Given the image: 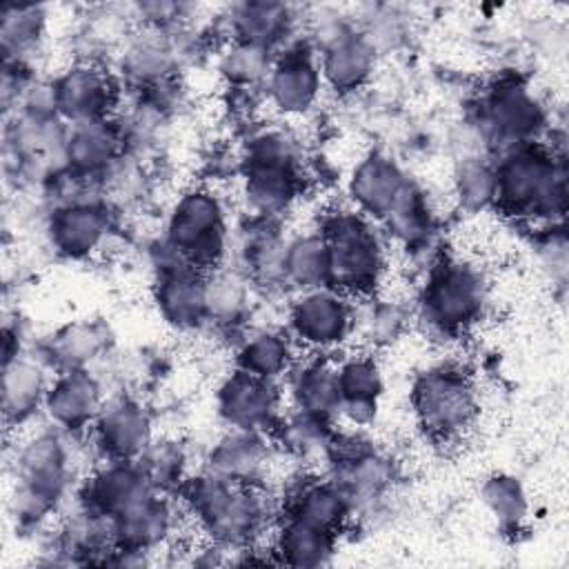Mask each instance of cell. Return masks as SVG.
<instances>
[{"label": "cell", "instance_id": "cell-1", "mask_svg": "<svg viewBox=\"0 0 569 569\" xmlns=\"http://www.w3.org/2000/svg\"><path fill=\"white\" fill-rule=\"evenodd\" d=\"M182 500L220 549H247L269 525L271 505L258 485H236L211 471L184 480Z\"/></svg>", "mask_w": 569, "mask_h": 569}, {"label": "cell", "instance_id": "cell-2", "mask_svg": "<svg viewBox=\"0 0 569 569\" xmlns=\"http://www.w3.org/2000/svg\"><path fill=\"white\" fill-rule=\"evenodd\" d=\"M327 244V287L345 296L376 289L385 271V244L358 211H331L320 231Z\"/></svg>", "mask_w": 569, "mask_h": 569}, {"label": "cell", "instance_id": "cell-3", "mask_svg": "<svg viewBox=\"0 0 569 569\" xmlns=\"http://www.w3.org/2000/svg\"><path fill=\"white\" fill-rule=\"evenodd\" d=\"M496 202L513 216L549 218L565 209V171L542 149L522 144L511 149L493 169Z\"/></svg>", "mask_w": 569, "mask_h": 569}, {"label": "cell", "instance_id": "cell-4", "mask_svg": "<svg viewBox=\"0 0 569 569\" xmlns=\"http://www.w3.org/2000/svg\"><path fill=\"white\" fill-rule=\"evenodd\" d=\"M69 485V456L53 433H40L16 453L13 516L20 522L42 520Z\"/></svg>", "mask_w": 569, "mask_h": 569}, {"label": "cell", "instance_id": "cell-5", "mask_svg": "<svg viewBox=\"0 0 569 569\" xmlns=\"http://www.w3.org/2000/svg\"><path fill=\"white\" fill-rule=\"evenodd\" d=\"M167 244L180 264L198 271L218 267L227 244L220 200L207 189L187 191L169 216Z\"/></svg>", "mask_w": 569, "mask_h": 569}, {"label": "cell", "instance_id": "cell-6", "mask_svg": "<svg viewBox=\"0 0 569 569\" xmlns=\"http://www.w3.org/2000/svg\"><path fill=\"white\" fill-rule=\"evenodd\" d=\"M411 405L420 427L436 438H451L471 427L478 413V396L471 378L453 365L425 371L411 391Z\"/></svg>", "mask_w": 569, "mask_h": 569}, {"label": "cell", "instance_id": "cell-7", "mask_svg": "<svg viewBox=\"0 0 569 569\" xmlns=\"http://www.w3.org/2000/svg\"><path fill=\"white\" fill-rule=\"evenodd\" d=\"M485 287L467 264L442 262L431 269L425 287V318L433 329L456 333L476 322L482 313Z\"/></svg>", "mask_w": 569, "mask_h": 569}, {"label": "cell", "instance_id": "cell-8", "mask_svg": "<svg viewBox=\"0 0 569 569\" xmlns=\"http://www.w3.org/2000/svg\"><path fill=\"white\" fill-rule=\"evenodd\" d=\"M356 309L345 293L322 284L305 289L289 307V327L296 340L322 353L340 347L353 333Z\"/></svg>", "mask_w": 569, "mask_h": 569}, {"label": "cell", "instance_id": "cell-9", "mask_svg": "<svg viewBox=\"0 0 569 569\" xmlns=\"http://www.w3.org/2000/svg\"><path fill=\"white\" fill-rule=\"evenodd\" d=\"M482 122L496 140L516 149L531 144L545 122V113L522 82L502 80L485 100Z\"/></svg>", "mask_w": 569, "mask_h": 569}, {"label": "cell", "instance_id": "cell-10", "mask_svg": "<svg viewBox=\"0 0 569 569\" xmlns=\"http://www.w3.org/2000/svg\"><path fill=\"white\" fill-rule=\"evenodd\" d=\"M218 413L231 429L262 431L278 418L280 393L273 380L233 371L218 389Z\"/></svg>", "mask_w": 569, "mask_h": 569}, {"label": "cell", "instance_id": "cell-11", "mask_svg": "<svg viewBox=\"0 0 569 569\" xmlns=\"http://www.w3.org/2000/svg\"><path fill=\"white\" fill-rule=\"evenodd\" d=\"M320 84V67L311 51L302 44H293L273 60L267 73V98L278 111L298 116L313 107Z\"/></svg>", "mask_w": 569, "mask_h": 569}, {"label": "cell", "instance_id": "cell-12", "mask_svg": "<svg viewBox=\"0 0 569 569\" xmlns=\"http://www.w3.org/2000/svg\"><path fill=\"white\" fill-rule=\"evenodd\" d=\"M53 93L58 116L71 124L107 120L116 100V87L111 78L91 64H78L64 71L53 82Z\"/></svg>", "mask_w": 569, "mask_h": 569}, {"label": "cell", "instance_id": "cell-13", "mask_svg": "<svg viewBox=\"0 0 569 569\" xmlns=\"http://www.w3.org/2000/svg\"><path fill=\"white\" fill-rule=\"evenodd\" d=\"M93 433L109 460H138L151 445V420L138 402L116 398L100 407Z\"/></svg>", "mask_w": 569, "mask_h": 569}, {"label": "cell", "instance_id": "cell-14", "mask_svg": "<svg viewBox=\"0 0 569 569\" xmlns=\"http://www.w3.org/2000/svg\"><path fill=\"white\" fill-rule=\"evenodd\" d=\"M109 520L116 549L149 553L171 536L176 527V509L171 500L160 491H153Z\"/></svg>", "mask_w": 569, "mask_h": 569}, {"label": "cell", "instance_id": "cell-15", "mask_svg": "<svg viewBox=\"0 0 569 569\" xmlns=\"http://www.w3.org/2000/svg\"><path fill=\"white\" fill-rule=\"evenodd\" d=\"M153 491L138 460H107V465L87 480L82 505L113 518Z\"/></svg>", "mask_w": 569, "mask_h": 569}, {"label": "cell", "instance_id": "cell-16", "mask_svg": "<svg viewBox=\"0 0 569 569\" xmlns=\"http://www.w3.org/2000/svg\"><path fill=\"white\" fill-rule=\"evenodd\" d=\"M100 407V389L84 369L58 371L49 382L42 405L49 420L64 431L82 429L93 422Z\"/></svg>", "mask_w": 569, "mask_h": 569}, {"label": "cell", "instance_id": "cell-17", "mask_svg": "<svg viewBox=\"0 0 569 569\" xmlns=\"http://www.w3.org/2000/svg\"><path fill=\"white\" fill-rule=\"evenodd\" d=\"M107 233V213L91 200L62 204L51 213L49 220V236L53 247L69 258H84L93 253L102 247Z\"/></svg>", "mask_w": 569, "mask_h": 569}, {"label": "cell", "instance_id": "cell-18", "mask_svg": "<svg viewBox=\"0 0 569 569\" xmlns=\"http://www.w3.org/2000/svg\"><path fill=\"white\" fill-rule=\"evenodd\" d=\"M269 460V447L260 431L231 429L209 453V469L218 478L236 485H258Z\"/></svg>", "mask_w": 569, "mask_h": 569}, {"label": "cell", "instance_id": "cell-19", "mask_svg": "<svg viewBox=\"0 0 569 569\" xmlns=\"http://www.w3.org/2000/svg\"><path fill=\"white\" fill-rule=\"evenodd\" d=\"M156 302L169 325L178 329L198 327L207 318L202 271L187 264L164 269L158 280Z\"/></svg>", "mask_w": 569, "mask_h": 569}, {"label": "cell", "instance_id": "cell-20", "mask_svg": "<svg viewBox=\"0 0 569 569\" xmlns=\"http://www.w3.org/2000/svg\"><path fill=\"white\" fill-rule=\"evenodd\" d=\"M409 180L400 167L385 156L365 158L351 173L349 193L358 213L385 218Z\"/></svg>", "mask_w": 569, "mask_h": 569}, {"label": "cell", "instance_id": "cell-21", "mask_svg": "<svg viewBox=\"0 0 569 569\" xmlns=\"http://www.w3.org/2000/svg\"><path fill=\"white\" fill-rule=\"evenodd\" d=\"M320 356L293 362L289 369V389L298 411L329 420L340 409V387L336 365Z\"/></svg>", "mask_w": 569, "mask_h": 569}, {"label": "cell", "instance_id": "cell-22", "mask_svg": "<svg viewBox=\"0 0 569 569\" xmlns=\"http://www.w3.org/2000/svg\"><path fill=\"white\" fill-rule=\"evenodd\" d=\"M287 500V516L305 525L338 533L351 513V505L333 480H305Z\"/></svg>", "mask_w": 569, "mask_h": 569}, {"label": "cell", "instance_id": "cell-23", "mask_svg": "<svg viewBox=\"0 0 569 569\" xmlns=\"http://www.w3.org/2000/svg\"><path fill=\"white\" fill-rule=\"evenodd\" d=\"M122 136L109 120H93V122H78L71 124L69 133L64 136L62 156L69 169L93 176L104 171L120 151Z\"/></svg>", "mask_w": 569, "mask_h": 569}, {"label": "cell", "instance_id": "cell-24", "mask_svg": "<svg viewBox=\"0 0 569 569\" xmlns=\"http://www.w3.org/2000/svg\"><path fill=\"white\" fill-rule=\"evenodd\" d=\"M49 378L40 362L16 356L2 367V411L7 422H22L44 405Z\"/></svg>", "mask_w": 569, "mask_h": 569}, {"label": "cell", "instance_id": "cell-25", "mask_svg": "<svg viewBox=\"0 0 569 569\" xmlns=\"http://www.w3.org/2000/svg\"><path fill=\"white\" fill-rule=\"evenodd\" d=\"M298 196V164L247 162L244 200L256 216H276Z\"/></svg>", "mask_w": 569, "mask_h": 569}, {"label": "cell", "instance_id": "cell-26", "mask_svg": "<svg viewBox=\"0 0 569 569\" xmlns=\"http://www.w3.org/2000/svg\"><path fill=\"white\" fill-rule=\"evenodd\" d=\"M376 53L373 44L358 33H351L342 42L322 51L320 76L338 91H353L367 82L373 71Z\"/></svg>", "mask_w": 569, "mask_h": 569}, {"label": "cell", "instance_id": "cell-27", "mask_svg": "<svg viewBox=\"0 0 569 569\" xmlns=\"http://www.w3.org/2000/svg\"><path fill=\"white\" fill-rule=\"evenodd\" d=\"M289 9L276 2H242L231 9V31L236 42L273 49L289 33Z\"/></svg>", "mask_w": 569, "mask_h": 569}, {"label": "cell", "instance_id": "cell-28", "mask_svg": "<svg viewBox=\"0 0 569 569\" xmlns=\"http://www.w3.org/2000/svg\"><path fill=\"white\" fill-rule=\"evenodd\" d=\"M336 549V536L296 518H284L273 538V553L278 562L291 567H320L331 560Z\"/></svg>", "mask_w": 569, "mask_h": 569}, {"label": "cell", "instance_id": "cell-29", "mask_svg": "<svg viewBox=\"0 0 569 569\" xmlns=\"http://www.w3.org/2000/svg\"><path fill=\"white\" fill-rule=\"evenodd\" d=\"M238 369L260 376L264 380H276L293 367V347L289 336L280 331H256L238 349Z\"/></svg>", "mask_w": 569, "mask_h": 569}, {"label": "cell", "instance_id": "cell-30", "mask_svg": "<svg viewBox=\"0 0 569 569\" xmlns=\"http://www.w3.org/2000/svg\"><path fill=\"white\" fill-rule=\"evenodd\" d=\"M282 278L300 291L327 284V244L320 233L298 236L284 244Z\"/></svg>", "mask_w": 569, "mask_h": 569}, {"label": "cell", "instance_id": "cell-31", "mask_svg": "<svg viewBox=\"0 0 569 569\" xmlns=\"http://www.w3.org/2000/svg\"><path fill=\"white\" fill-rule=\"evenodd\" d=\"M104 347V333L98 325L78 322L64 327L49 345V362L58 371L82 369Z\"/></svg>", "mask_w": 569, "mask_h": 569}, {"label": "cell", "instance_id": "cell-32", "mask_svg": "<svg viewBox=\"0 0 569 569\" xmlns=\"http://www.w3.org/2000/svg\"><path fill=\"white\" fill-rule=\"evenodd\" d=\"M382 220H385L389 233L393 238H398L400 242H405L407 247L425 242L429 236V227H431L425 196L411 182L405 184V189L400 191L393 207L387 211V216Z\"/></svg>", "mask_w": 569, "mask_h": 569}, {"label": "cell", "instance_id": "cell-33", "mask_svg": "<svg viewBox=\"0 0 569 569\" xmlns=\"http://www.w3.org/2000/svg\"><path fill=\"white\" fill-rule=\"evenodd\" d=\"M171 64H173L171 49L156 33L138 38L136 42L129 44V49L122 56L124 73L144 87L167 80Z\"/></svg>", "mask_w": 569, "mask_h": 569}, {"label": "cell", "instance_id": "cell-34", "mask_svg": "<svg viewBox=\"0 0 569 569\" xmlns=\"http://www.w3.org/2000/svg\"><path fill=\"white\" fill-rule=\"evenodd\" d=\"M247 280L236 271H216L204 278V311L216 322H233L247 309Z\"/></svg>", "mask_w": 569, "mask_h": 569}, {"label": "cell", "instance_id": "cell-35", "mask_svg": "<svg viewBox=\"0 0 569 569\" xmlns=\"http://www.w3.org/2000/svg\"><path fill=\"white\" fill-rule=\"evenodd\" d=\"M276 427H278L276 429L278 442L289 453H296L300 458L313 456V453L325 456V447L331 436L329 420L296 409V413H291L289 418L278 420Z\"/></svg>", "mask_w": 569, "mask_h": 569}, {"label": "cell", "instance_id": "cell-36", "mask_svg": "<svg viewBox=\"0 0 569 569\" xmlns=\"http://www.w3.org/2000/svg\"><path fill=\"white\" fill-rule=\"evenodd\" d=\"M340 405L345 402H378L382 391V376L373 358L351 356L336 365Z\"/></svg>", "mask_w": 569, "mask_h": 569}, {"label": "cell", "instance_id": "cell-37", "mask_svg": "<svg viewBox=\"0 0 569 569\" xmlns=\"http://www.w3.org/2000/svg\"><path fill=\"white\" fill-rule=\"evenodd\" d=\"M0 36H2V49L9 56H20L24 49H29L42 33L44 13L38 7H18V4H4L0 13Z\"/></svg>", "mask_w": 569, "mask_h": 569}, {"label": "cell", "instance_id": "cell-38", "mask_svg": "<svg viewBox=\"0 0 569 569\" xmlns=\"http://www.w3.org/2000/svg\"><path fill=\"white\" fill-rule=\"evenodd\" d=\"M138 465L156 491H167V489L180 487L184 482L182 480L184 456L176 442H169V440L153 442L151 440V445L140 453Z\"/></svg>", "mask_w": 569, "mask_h": 569}, {"label": "cell", "instance_id": "cell-39", "mask_svg": "<svg viewBox=\"0 0 569 569\" xmlns=\"http://www.w3.org/2000/svg\"><path fill=\"white\" fill-rule=\"evenodd\" d=\"M271 51L244 42H233L220 60V73L236 87H249L267 80L271 69Z\"/></svg>", "mask_w": 569, "mask_h": 569}, {"label": "cell", "instance_id": "cell-40", "mask_svg": "<svg viewBox=\"0 0 569 569\" xmlns=\"http://www.w3.org/2000/svg\"><path fill=\"white\" fill-rule=\"evenodd\" d=\"M242 256H244L247 271H251L253 278L258 280L282 278L284 244L269 229L260 227L249 231L242 242Z\"/></svg>", "mask_w": 569, "mask_h": 569}, {"label": "cell", "instance_id": "cell-41", "mask_svg": "<svg viewBox=\"0 0 569 569\" xmlns=\"http://www.w3.org/2000/svg\"><path fill=\"white\" fill-rule=\"evenodd\" d=\"M482 500L500 525H518L527 511L522 487L509 476L489 478L482 487Z\"/></svg>", "mask_w": 569, "mask_h": 569}, {"label": "cell", "instance_id": "cell-42", "mask_svg": "<svg viewBox=\"0 0 569 569\" xmlns=\"http://www.w3.org/2000/svg\"><path fill=\"white\" fill-rule=\"evenodd\" d=\"M456 193L465 207L478 209L496 198V171L482 160L469 158L456 173Z\"/></svg>", "mask_w": 569, "mask_h": 569}, {"label": "cell", "instance_id": "cell-43", "mask_svg": "<svg viewBox=\"0 0 569 569\" xmlns=\"http://www.w3.org/2000/svg\"><path fill=\"white\" fill-rule=\"evenodd\" d=\"M353 333L360 329L371 345H387L396 340L402 329V313L393 305H376L362 318L353 316Z\"/></svg>", "mask_w": 569, "mask_h": 569}]
</instances>
